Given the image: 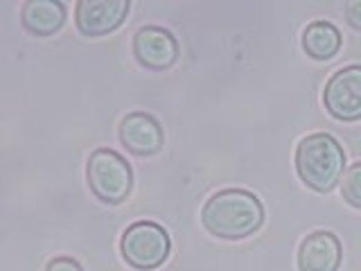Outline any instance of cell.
<instances>
[{"label":"cell","instance_id":"cell-1","mask_svg":"<svg viewBox=\"0 0 361 271\" xmlns=\"http://www.w3.org/2000/svg\"><path fill=\"white\" fill-rule=\"evenodd\" d=\"M264 222V208L253 192L226 188L203 203L201 224L210 235L221 240H242L253 235Z\"/></svg>","mask_w":361,"mask_h":271},{"label":"cell","instance_id":"cell-2","mask_svg":"<svg viewBox=\"0 0 361 271\" xmlns=\"http://www.w3.org/2000/svg\"><path fill=\"white\" fill-rule=\"evenodd\" d=\"M343 147L330 133H310L296 147V172L314 192H330L343 176Z\"/></svg>","mask_w":361,"mask_h":271},{"label":"cell","instance_id":"cell-3","mask_svg":"<svg viewBox=\"0 0 361 271\" xmlns=\"http://www.w3.org/2000/svg\"><path fill=\"white\" fill-rule=\"evenodd\" d=\"M86 179L93 195L109 206H118L129 197L133 174L127 158L113 150H95L88 156Z\"/></svg>","mask_w":361,"mask_h":271},{"label":"cell","instance_id":"cell-4","mask_svg":"<svg viewBox=\"0 0 361 271\" xmlns=\"http://www.w3.org/2000/svg\"><path fill=\"white\" fill-rule=\"evenodd\" d=\"M122 258L133 269L149 271L161 267L169 255V235L156 222H135L127 226L120 240Z\"/></svg>","mask_w":361,"mask_h":271},{"label":"cell","instance_id":"cell-5","mask_svg":"<svg viewBox=\"0 0 361 271\" xmlns=\"http://www.w3.org/2000/svg\"><path fill=\"white\" fill-rule=\"evenodd\" d=\"M323 104L332 118L341 122L361 120V66H345L327 79Z\"/></svg>","mask_w":361,"mask_h":271},{"label":"cell","instance_id":"cell-6","mask_svg":"<svg viewBox=\"0 0 361 271\" xmlns=\"http://www.w3.org/2000/svg\"><path fill=\"white\" fill-rule=\"evenodd\" d=\"M129 7L127 0H79L75 9V25L84 37H104L122 25Z\"/></svg>","mask_w":361,"mask_h":271},{"label":"cell","instance_id":"cell-7","mask_svg":"<svg viewBox=\"0 0 361 271\" xmlns=\"http://www.w3.org/2000/svg\"><path fill=\"white\" fill-rule=\"evenodd\" d=\"M133 54L145 68L167 71L178 59V43L169 30L145 25L133 34Z\"/></svg>","mask_w":361,"mask_h":271},{"label":"cell","instance_id":"cell-8","mask_svg":"<svg viewBox=\"0 0 361 271\" xmlns=\"http://www.w3.org/2000/svg\"><path fill=\"white\" fill-rule=\"evenodd\" d=\"M120 143L135 156H154L163 150L165 133L149 113H129L120 122Z\"/></svg>","mask_w":361,"mask_h":271},{"label":"cell","instance_id":"cell-9","mask_svg":"<svg viewBox=\"0 0 361 271\" xmlns=\"http://www.w3.org/2000/svg\"><path fill=\"white\" fill-rule=\"evenodd\" d=\"M341 255V242L334 233L314 231L298 246V271H336Z\"/></svg>","mask_w":361,"mask_h":271},{"label":"cell","instance_id":"cell-10","mask_svg":"<svg viewBox=\"0 0 361 271\" xmlns=\"http://www.w3.org/2000/svg\"><path fill=\"white\" fill-rule=\"evenodd\" d=\"M20 23L37 37H50L63 28L66 9L56 0H27L20 11Z\"/></svg>","mask_w":361,"mask_h":271},{"label":"cell","instance_id":"cell-11","mask_svg":"<svg viewBox=\"0 0 361 271\" xmlns=\"http://www.w3.org/2000/svg\"><path fill=\"white\" fill-rule=\"evenodd\" d=\"M302 50L314 61H327L341 50V32L330 20H314L302 32Z\"/></svg>","mask_w":361,"mask_h":271},{"label":"cell","instance_id":"cell-12","mask_svg":"<svg viewBox=\"0 0 361 271\" xmlns=\"http://www.w3.org/2000/svg\"><path fill=\"white\" fill-rule=\"evenodd\" d=\"M341 195L353 208L361 210V161L355 163L353 167L343 174L341 181Z\"/></svg>","mask_w":361,"mask_h":271},{"label":"cell","instance_id":"cell-13","mask_svg":"<svg viewBox=\"0 0 361 271\" xmlns=\"http://www.w3.org/2000/svg\"><path fill=\"white\" fill-rule=\"evenodd\" d=\"M45 271H84V269L75 258H54L48 263Z\"/></svg>","mask_w":361,"mask_h":271},{"label":"cell","instance_id":"cell-14","mask_svg":"<svg viewBox=\"0 0 361 271\" xmlns=\"http://www.w3.org/2000/svg\"><path fill=\"white\" fill-rule=\"evenodd\" d=\"M345 20H348V25L361 32V0L359 3H348L345 5Z\"/></svg>","mask_w":361,"mask_h":271}]
</instances>
